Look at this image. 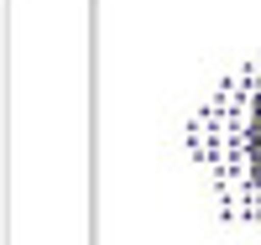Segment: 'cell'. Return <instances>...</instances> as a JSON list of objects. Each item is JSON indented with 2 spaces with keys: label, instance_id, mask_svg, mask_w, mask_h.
I'll list each match as a JSON object with an SVG mask.
<instances>
[{
  "label": "cell",
  "instance_id": "obj_1",
  "mask_svg": "<svg viewBox=\"0 0 261 245\" xmlns=\"http://www.w3.org/2000/svg\"><path fill=\"white\" fill-rule=\"evenodd\" d=\"M193 157L235 219H261V63H246L193 120Z\"/></svg>",
  "mask_w": 261,
  "mask_h": 245
}]
</instances>
